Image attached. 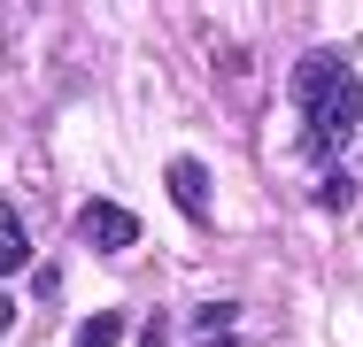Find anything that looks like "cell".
<instances>
[{"instance_id": "cell-8", "label": "cell", "mask_w": 363, "mask_h": 347, "mask_svg": "<svg viewBox=\"0 0 363 347\" xmlns=\"http://www.w3.org/2000/svg\"><path fill=\"white\" fill-rule=\"evenodd\" d=\"M170 340V324H162V317H147V332H140V347H162Z\"/></svg>"}, {"instance_id": "cell-5", "label": "cell", "mask_w": 363, "mask_h": 347, "mask_svg": "<svg viewBox=\"0 0 363 347\" xmlns=\"http://www.w3.org/2000/svg\"><path fill=\"white\" fill-rule=\"evenodd\" d=\"M116 340H124V309H93L77 324V347H116Z\"/></svg>"}, {"instance_id": "cell-6", "label": "cell", "mask_w": 363, "mask_h": 347, "mask_svg": "<svg viewBox=\"0 0 363 347\" xmlns=\"http://www.w3.org/2000/svg\"><path fill=\"white\" fill-rule=\"evenodd\" d=\"M232 317H240L232 301H209V309L194 317V332H209V340H224V332H232Z\"/></svg>"}, {"instance_id": "cell-2", "label": "cell", "mask_w": 363, "mask_h": 347, "mask_svg": "<svg viewBox=\"0 0 363 347\" xmlns=\"http://www.w3.org/2000/svg\"><path fill=\"white\" fill-rule=\"evenodd\" d=\"M77 239H85L93 255H124V247H140V216L124 201H85L77 208Z\"/></svg>"}, {"instance_id": "cell-3", "label": "cell", "mask_w": 363, "mask_h": 347, "mask_svg": "<svg viewBox=\"0 0 363 347\" xmlns=\"http://www.w3.org/2000/svg\"><path fill=\"white\" fill-rule=\"evenodd\" d=\"M162 186H170V201L186 208V216H194V224H209V170H201V162H194V154H178V162H170V170H162Z\"/></svg>"}, {"instance_id": "cell-7", "label": "cell", "mask_w": 363, "mask_h": 347, "mask_svg": "<svg viewBox=\"0 0 363 347\" xmlns=\"http://www.w3.org/2000/svg\"><path fill=\"white\" fill-rule=\"evenodd\" d=\"M317 201L333 208V216H340V208L356 201V178H348V170H333V178H325V193H317Z\"/></svg>"}, {"instance_id": "cell-4", "label": "cell", "mask_w": 363, "mask_h": 347, "mask_svg": "<svg viewBox=\"0 0 363 347\" xmlns=\"http://www.w3.org/2000/svg\"><path fill=\"white\" fill-rule=\"evenodd\" d=\"M23 263H31V232H23V216H16V208L0 201V278H16Z\"/></svg>"}, {"instance_id": "cell-1", "label": "cell", "mask_w": 363, "mask_h": 347, "mask_svg": "<svg viewBox=\"0 0 363 347\" xmlns=\"http://www.w3.org/2000/svg\"><path fill=\"white\" fill-rule=\"evenodd\" d=\"M356 124H363V77H356V69H340V77L309 101V154H317V162L340 154V147L356 139Z\"/></svg>"}]
</instances>
